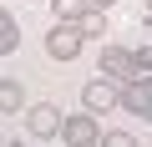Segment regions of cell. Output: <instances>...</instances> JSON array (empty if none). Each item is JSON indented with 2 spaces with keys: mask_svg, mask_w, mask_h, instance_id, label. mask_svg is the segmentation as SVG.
<instances>
[{
  "mask_svg": "<svg viewBox=\"0 0 152 147\" xmlns=\"http://www.w3.org/2000/svg\"><path fill=\"white\" fill-rule=\"evenodd\" d=\"M5 147H26V142H5Z\"/></svg>",
  "mask_w": 152,
  "mask_h": 147,
  "instance_id": "cell-14",
  "label": "cell"
},
{
  "mask_svg": "<svg viewBox=\"0 0 152 147\" xmlns=\"http://www.w3.org/2000/svg\"><path fill=\"white\" fill-rule=\"evenodd\" d=\"M117 107H127L132 117H147L152 122V76H137L132 86H122L117 91Z\"/></svg>",
  "mask_w": 152,
  "mask_h": 147,
  "instance_id": "cell-6",
  "label": "cell"
},
{
  "mask_svg": "<svg viewBox=\"0 0 152 147\" xmlns=\"http://www.w3.org/2000/svg\"><path fill=\"white\" fill-rule=\"evenodd\" d=\"M147 10H152V0H147Z\"/></svg>",
  "mask_w": 152,
  "mask_h": 147,
  "instance_id": "cell-15",
  "label": "cell"
},
{
  "mask_svg": "<svg viewBox=\"0 0 152 147\" xmlns=\"http://www.w3.org/2000/svg\"><path fill=\"white\" fill-rule=\"evenodd\" d=\"M61 122H66V117H61V107H56V102H31V107H26V132H31V137H41V142L61 137Z\"/></svg>",
  "mask_w": 152,
  "mask_h": 147,
  "instance_id": "cell-2",
  "label": "cell"
},
{
  "mask_svg": "<svg viewBox=\"0 0 152 147\" xmlns=\"http://www.w3.org/2000/svg\"><path fill=\"white\" fill-rule=\"evenodd\" d=\"M51 10H56V26H81L91 15V0H51Z\"/></svg>",
  "mask_w": 152,
  "mask_h": 147,
  "instance_id": "cell-7",
  "label": "cell"
},
{
  "mask_svg": "<svg viewBox=\"0 0 152 147\" xmlns=\"http://www.w3.org/2000/svg\"><path fill=\"white\" fill-rule=\"evenodd\" d=\"M117 5V0H91V10H112Z\"/></svg>",
  "mask_w": 152,
  "mask_h": 147,
  "instance_id": "cell-13",
  "label": "cell"
},
{
  "mask_svg": "<svg viewBox=\"0 0 152 147\" xmlns=\"http://www.w3.org/2000/svg\"><path fill=\"white\" fill-rule=\"evenodd\" d=\"M61 137H66V147H102V127L91 112H71L61 122Z\"/></svg>",
  "mask_w": 152,
  "mask_h": 147,
  "instance_id": "cell-3",
  "label": "cell"
},
{
  "mask_svg": "<svg viewBox=\"0 0 152 147\" xmlns=\"http://www.w3.org/2000/svg\"><path fill=\"white\" fill-rule=\"evenodd\" d=\"M102 147H137V137L122 132V127H112V132H102Z\"/></svg>",
  "mask_w": 152,
  "mask_h": 147,
  "instance_id": "cell-11",
  "label": "cell"
},
{
  "mask_svg": "<svg viewBox=\"0 0 152 147\" xmlns=\"http://www.w3.org/2000/svg\"><path fill=\"white\" fill-rule=\"evenodd\" d=\"M81 31H76V26H51L46 31V56L51 61H76V56H81Z\"/></svg>",
  "mask_w": 152,
  "mask_h": 147,
  "instance_id": "cell-5",
  "label": "cell"
},
{
  "mask_svg": "<svg viewBox=\"0 0 152 147\" xmlns=\"http://www.w3.org/2000/svg\"><path fill=\"white\" fill-rule=\"evenodd\" d=\"M117 81H107V76H91L86 86H81V112H91V117H107L112 107H117Z\"/></svg>",
  "mask_w": 152,
  "mask_h": 147,
  "instance_id": "cell-4",
  "label": "cell"
},
{
  "mask_svg": "<svg viewBox=\"0 0 152 147\" xmlns=\"http://www.w3.org/2000/svg\"><path fill=\"white\" fill-rule=\"evenodd\" d=\"M96 66H102V76H107V81H117V86H132V81L142 76V71H137V56H132L127 46H102Z\"/></svg>",
  "mask_w": 152,
  "mask_h": 147,
  "instance_id": "cell-1",
  "label": "cell"
},
{
  "mask_svg": "<svg viewBox=\"0 0 152 147\" xmlns=\"http://www.w3.org/2000/svg\"><path fill=\"white\" fill-rule=\"evenodd\" d=\"M0 147H5V142H0Z\"/></svg>",
  "mask_w": 152,
  "mask_h": 147,
  "instance_id": "cell-16",
  "label": "cell"
},
{
  "mask_svg": "<svg viewBox=\"0 0 152 147\" xmlns=\"http://www.w3.org/2000/svg\"><path fill=\"white\" fill-rule=\"evenodd\" d=\"M76 31H81V41H102V36H107V10H91Z\"/></svg>",
  "mask_w": 152,
  "mask_h": 147,
  "instance_id": "cell-10",
  "label": "cell"
},
{
  "mask_svg": "<svg viewBox=\"0 0 152 147\" xmlns=\"http://www.w3.org/2000/svg\"><path fill=\"white\" fill-rule=\"evenodd\" d=\"M0 112H26V81H15V76H0Z\"/></svg>",
  "mask_w": 152,
  "mask_h": 147,
  "instance_id": "cell-8",
  "label": "cell"
},
{
  "mask_svg": "<svg viewBox=\"0 0 152 147\" xmlns=\"http://www.w3.org/2000/svg\"><path fill=\"white\" fill-rule=\"evenodd\" d=\"M20 51V26H15V15L0 5V56H15Z\"/></svg>",
  "mask_w": 152,
  "mask_h": 147,
  "instance_id": "cell-9",
  "label": "cell"
},
{
  "mask_svg": "<svg viewBox=\"0 0 152 147\" xmlns=\"http://www.w3.org/2000/svg\"><path fill=\"white\" fill-rule=\"evenodd\" d=\"M132 56H137V71H142V76H152V46H137Z\"/></svg>",
  "mask_w": 152,
  "mask_h": 147,
  "instance_id": "cell-12",
  "label": "cell"
}]
</instances>
